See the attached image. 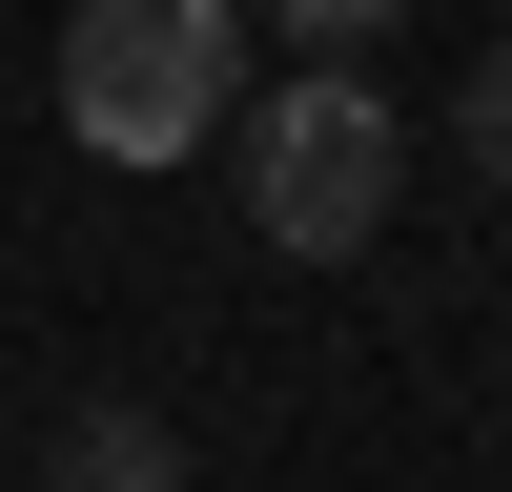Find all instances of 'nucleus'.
Returning a JSON list of instances; mask_svg holds the SVG:
<instances>
[{
  "label": "nucleus",
  "mask_w": 512,
  "mask_h": 492,
  "mask_svg": "<svg viewBox=\"0 0 512 492\" xmlns=\"http://www.w3.org/2000/svg\"><path fill=\"white\" fill-rule=\"evenodd\" d=\"M410 185V123L369 103V62H287L267 103H246V226L287 246V267H349L369 226H390Z\"/></svg>",
  "instance_id": "f257e3e1"
},
{
  "label": "nucleus",
  "mask_w": 512,
  "mask_h": 492,
  "mask_svg": "<svg viewBox=\"0 0 512 492\" xmlns=\"http://www.w3.org/2000/svg\"><path fill=\"white\" fill-rule=\"evenodd\" d=\"M246 103V0H82L62 21V123L103 164H185Z\"/></svg>",
  "instance_id": "f03ea898"
},
{
  "label": "nucleus",
  "mask_w": 512,
  "mask_h": 492,
  "mask_svg": "<svg viewBox=\"0 0 512 492\" xmlns=\"http://www.w3.org/2000/svg\"><path fill=\"white\" fill-rule=\"evenodd\" d=\"M41 492H185V431H164L144 390H82L62 451H41Z\"/></svg>",
  "instance_id": "7ed1b4c3"
},
{
  "label": "nucleus",
  "mask_w": 512,
  "mask_h": 492,
  "mask_svg": "<svg viewBox=\"0 0 512 492\" xmlns=\"http://www.w3.org/2000/svg\"><path fill=\"white\" fill-rule=\"evenodd\" d=\"M390 21H410V0H267V41H287V62H369Z\"/></svg>",
  "instance_id": "20e7f679"
},
{
  "label": "nucleus",
  "mask_w": 512,
  "mask_h": 492,
  "mask_svg": "<svg viewBox=\"0 0 512 492\" xmlns=\"http://www.w3.org/2000/svg\"><path fill=\"white\" fill-rule=\"evenodd\" d=\"M451 144H472V164H492V185H512V41H492V62H472V82H451Z\"/></svg>",
  "instance_id": "39448f33"
}]
</instances>
